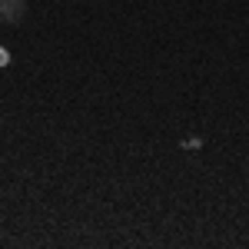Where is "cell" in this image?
Instances as JSON below:
<instances>
[{
	"instance_id": "obj_1",
	"label": "cell",
	"mask_w": 249,
	"mask_h": 249,
	"mask_svg": "<svg viewBox=\"0 0 249 249\" xmlns=\"http://www.w3.org/2000/svg\"><path fill=\"white\" fill-rule=\"evenodd\" d=\"M27 17V0H0V23H20Z\"/></svg>"
},
{
	"instance_id": "obj_2",
	"label": "cell",
	"mask_w": 249,
	"mask_h": 249,
	"mask_svg": "<svg viewBox=\"0 0 249 249\" xmlns=\"http://www.w3.org/2000/svg\"><path fill=\"white\" fill-rule=\"evenodd\" d=\"M7 63H10V53H7V50L0 47V67H7Z\"/></svg>"
}]
</instances>
